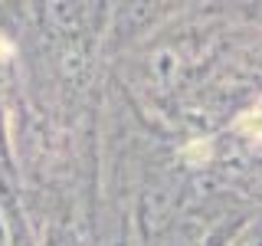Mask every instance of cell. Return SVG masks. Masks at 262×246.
Returning <instances> with one entry per match:
<instances>
[{"label": "cell", "mask_w": 262, "mask_h": 246, "mask_svg": "<svg viewBox=\"0 0 262 246\" xmlns=\"http://www.w3.org/2000/svg\"><path fill=\"white\" fill-rule=\"evenodd\" d=\"M259 109L256 112H246L243 115V118L239 121H236V128H239V131H246V135H249V141H259Z\"/></svg>", "instance_id": "1"}, {"label": "cell", "mask_w": 262, "mask_h": 246, "mask_svg": "<svg viewBox=\"0 0 262 246\" xmlns=\"http://www.w3.org/2000/svg\"><path fill=\"white\" fill-rule=\"evenodd\" d=\"M184 158H190V161H207L210 158V141H193V148H184Z\"/></svg>", "instance_id": "2"}]
</instances>
